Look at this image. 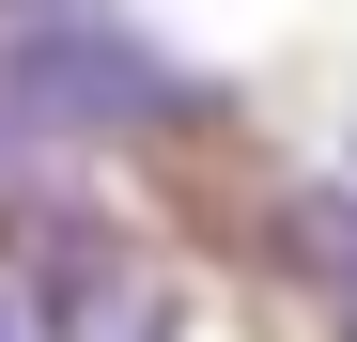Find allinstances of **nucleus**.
I'll use <instances>...</instances> for the list:
<instances>
[{
  "instance_id": "f257e3e1",
  "label": "nucleus",
  "mask_w": 357,
  "mask_h": 342,
  "mask_svg": "<svg viewBox=\"0 0 357 342\" xmlns=\"http://www.w3.org/2000/svg\"><path fill=\"white\" fill-rule=\"evenodd\" d=\"M0 94H16L31 125H155V109H187L202 78H171L109 0H47V16H16V47H0Z\"/></svg>"
},
{
  "instance_id": "f03ea898",
  "label": "nucleus",
  "mask_w": 357,
  "mask_h": 342,
  "mask_svg": "<svg viewBox=\"0 0 357 342\" xmlns=\"http://www.w3.org/2000/svg\"><path fill=\"white\" fill-rule=\"evenodd\" d=\"M0 342H16V311H0Z\"/></svg>"
}]
</instances>
